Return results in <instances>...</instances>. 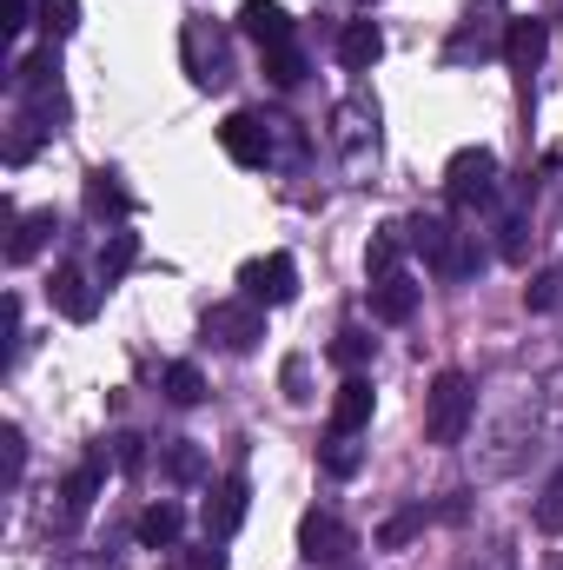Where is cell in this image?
Wrapping results in <instances>:
<instances>
[{"label": "cell", "mask_w": 563, "mask_h": 570, "mask_svg": "<svg viewBox=\"0 0 563 570\" xmlns=\"http://www.w3.org/2000/svg\"><path fill=\"white\" fill-rule=\"evenodd\" d=\"M372 412H378L372 379H365V372H345V385L332 392V431H365L372 425Z\"/></svg>", "instance_id": "cell-11"}, {"label": "cell", "mask_w": 563, "mask_h": 570, "mask_svg": "<svg viewBox=\"0 0 563 570\" xmlns=\"http://www.w3.org/2000/svg\"><path fill=\"white\" fill-rule=\"evenodd\" d=\"M544 47H551V27H544V20H511V27H504V60H511L517 73H537Z\"/></svg>", "instance_id": "cell-17"}, {"label": "cell", "mask_w": 563, "mask_h": 570, "mask_svg": "<svg viewBox=\"0 0 563 570\" xmlns=\"http://www.w3.org/2000/svg\"><path fill=\"white\" fill-rule=\"evenodd\" d=\"M87 213H93V219H113V226L134 219V193H127V179H120L113 166H93V173H87Z\"/></svg>", "instance_id": "cell-12"}, {"label": "cell", "mask_w": 563, "mask_h": 570, "mask_svg": "<svg viewBox=\"0 0 563 570\" xmlns=\"http://www.w3.org/2000/svg\"><path fill=\"white\" fill-rule=\"evenodd\" d=\"M365 358H372V338H365L358 325H345V332L332 338V365H345V372H358Z\"/></svg>", "instance_id": "cell-28"}, {"label": "cell", "mask_w": 563, "mask_h": 570, "mask_svg": "<svg viewBox=\"0 0 563 570\" xmlns=\"http://www.w3.org/2000/svg\"><path fill=\"white\" fill-rule=\"evenodd\" d=\"M100 484H107V444H100V451H87V458H80V471L60 484V531H73V524L93 511Z\"/></svg>", "instance_id": "cell-8"}, {"label": "cell", "mask_w": 563, "mask_h": 570, "mask_svg": "<svg viewBox=\"0 0 563 570\" xmlns=\"http://www.w3.org/2000/svg\"><path fill=\"white\" fill-rule=\"evenodd\" d=\"M239 33L259 40V53H266V47H285V40H292V13H285L279 0H246V7H239Z\"/></svg>", "instance_id": "cell-14"}, {"label": "cell", "mask_w": 563, "mask_h": 570, "mask_svg": "<svg viewBox=\"0 0 563 570\" xmlns=\"http://www.w3.org/2000/svg\"><path fill=\"white\" fill-rule=\"evenodd\" d=\"M239 285H246V298H259V305H292V298H298V266H292V253H266V259L239 266Z\"/></svg>", "instance_id": "cell-6"}, {"label": "cell", "mask_w": 563, "mask_h": 570, "mask_svg": "<svg viewBox=\"0 0 563 570\" xmlns=\"http://www.w3.org/2000/svg\"><path fill=\"white\" fill-rule=\"evenodd\" d=\"M318 464H325L332 478H358V464H365V444H358V431H325V444H318Z\"/></svg>", "instance_id": "cell-19"}, {"label": "cell", "mask_w": 563, "mask_h": 570, "mask_svg": "<svg viewBox=\"0 0 563 570\" xmlns=\"http://www.w3.org/2000/svg\"><path fill=\"white\" fill-rule=\"evenodd\" d=\"M53 570H100V564H80V558H60Z\"/></svg>", "instance_id": "cell-36"}, {"label": "cell", "mask_w": 563, "mask_h": 570, "mask_svg": "<svg viewBox=\"0 0 563 570\" xmlns=\"http://www.w3.org/2000/svg\"><path fill=\"white\" fill-rule=\"evenodd\" d=\"M159 385H166V399H172V405H199V399H206V379H199V365H192V358L166 365V379H159Z\"/></svg>", "instance_id": "cell-23"}, {"label": "cell", "mask_w": 563, "mask_h": 570, "mask_svg": "<svg viewBox=\"0 0 563 570\" xmlns=\"http://www.w3.org/2000/svg\"><path fill=\"white\" fill-rule=\"evenodd\" d=\"M47 298H53V312L73 318V325H93V318H100V279L80 273V266H60V273L47 279Z\"/></svg>", "instance_id": "cell-7"}, {"label": "cell", "mask_w": 563, "mask_h": 570, "mask_svg": "<svg viewBox=\"0 0 563 570\" xmlns=\"http://www.w3.org/2000/svg\"><path fill=\"white\" fill-rule=\"evenodd\" d=\"M246 511H253V484H246V478H219L213 498H206V511H199V518H206V538L226 544V538L246 524Z\"/></svg>", "instance_id": "cell-10"}, {"label": "cell", "mask_w": 563, "mask_h": 570, "mask_svg": "<svg viewBox=\"0 0 563 570\" xmlns=\"http://www.w3.org/2000/svg\"><path fill=\"white\" fill-rule=\"evenodd\" d=\"M219 146H226L233 166H266L273 159V127L259 114H226L219 120Z\"/></svg>", "instance_id": "cell-9"}, {"label": "cell", "mask_w": 563, "mask_h": 570, "mask_svg": "<svg viewBox=\"0 0 563 570\" xmlns=\"http://www.w3.org/2000/svg\"><path fill=\"white\" fill-rule=\"evenodd\" d=\"M372 312H378L385 325H405V318L418 312V279H412V273H378V279H372Z\"/></svg>", "instance_id": "cell-15"}, {"label": "cell", "mask_w": 563, "mask_h": 570, "mask_svg": "<svg viewBox=\"0 0 563 570\" xmlns=\"http://www.w3.org/2000/svg\"><path fill=\"white\" fill-rule=\"evenodd\" d=\"M285 399H292V405L312 399V392H305V358H285Z\"/></svg>", "instance_id": "cell-34"}, {"label": "cell", "mask_w": 563, "mask_h": 570, "mask_svg": "<svg viewBox=\"0 0 563 570\" xmlns=\"http://www.w3.org/2000/svg\"><path fill=\"white\" fill-rule=\"evenodd\" d=\"M179 47H186V73H192V87H206V94L233 87V53H226V33H213V20H186Z\"/></svg>", "instance_id": "cell-2"}, {"label": "cell", "mask_w": 563, "mask_h": 570, "mask_svg": "<svg viewBox=\"0 0 563 570\" xmlns=\"http://www.w3.org/2000/svg\"><path fill=\"white\" fill-rule=\"evenodd\" d=\"M134 259H140V233L113 226V233H107V246H100V279L113 285L120 273H134Z\"/></svg>", "instance_id": "cell-20"}, {"label": "cell", "mask_w": 563, "mask_h": 570, "mask_svg": "<svg viewBox=\"0 0 563 570\" xmlns=\"http://www.w3.org/2000/svg\"><path fill=\"white\" fill-rule=\"evenodd\" d=\"M166 570H226V551H219V538H206V544H172V551H166Z\"/></svg>", "instance_id": "cell-24"}, {"label": "cell", "mask_w": 563, "mask_h": 570, "mask_svg": "<svg viewBox=\"0 0 563 570\" xmlns=\"http://www.w3.org/2000/svg\"><path fill=\"white\" fill-rule=\"evenodd\" d=\"M365 7H372V0H365Z\"/></svg>", "instance_id": "cell-37"}, {"label": "cell", "mask_w": 563, "mask_h": 570, "mask_svg": "<svg viewBox=\"0 0 563 570\" xmlns=\"http://www.w3.org/2000/svg\"><path fill=\"white\" fill-rule=\"evenodd\" d=\"M0 27H7V33H20V27H27V0H7V20H0Z\"/></svg>", "instance_id": "cell-35"}, {"label": "cell", "mask_w": 563, "mask_h": 570, "mask_svg": "<svg viewBox=\"0 0 563 570\" xmlns=\"http://www.w3.org/2000/svg\"><path fill=\"white\" fill-rule=\"evenodd\" d=\"M266 80H273V87H298V80H305V53H298L292 40H285V47H266Z\"/></svg>", "instance_id": "cell-26"}, {"label": "cell", "mask_w": 563, "mask_h": 570, "mask_svg": "<svg viewBox=\"0 0 563 570\" xmlns=\"http://www.w3.org/2000/svg\"><path fill=\"white\" fill-rule=\"evenodd\" d=\"M537 531H551V538L563 531V471L544 484V498H537Z\"/></svg>", "instance_id": "cell-30"}, {"label": "cell", "mask_w": 563, "mask_h": 570, "mask_svg": "<svg viewBox=\"0 0 563 570\" xmlns=\"http://www.w3.org/2000/svg\"><path fill=\"white\" fill-rule=\"evenodd\" d=\"M134 531H140L146 551H172V544H179V531H186V504H179V498H152Z\"/></svg>", "instance_id": "cell-13"}, {"label": "cell", "mask_w": 563, "mask_h": 570, "mask_svg": "<svg viewBox=\"0 0 563 570\" xmlns=\"http://www.w3.org/2000/svg\"><path fill=\"white\" fill-rule=\"evenodd\" d=\"M298 551H305V564L338 570L358 551V531H352L345 518H332V511H305V518H298Z\"/></svg>", "instance_id": "cell-5"}, {"label": "cell", "mask_w": 563, "mask_h": 570, "mask_svg": "<svg viewBox=\"0 0 563 570\" xmlns=\"http://www.w3.org/2000/svg\"><path fill=\"white\" fill-rule=\"evenodd\" d=\"M398 259H405V226H378V239H372V253H365L372 279H378V273H398Z\"/></svg>", "instance_id": "cell-25"}, {"label": "cell", "mask_w": 563, "mask_h": 570, "mask_svg": "<svg viewBox=\"0 0 563 570\" xmlns=\"http://www.w3.org/2000/svg\"><path fill=\"white\" fill-rule=\"evenodd\" d=\"M73 27H80V0H40V33H47L53 47H60Z\"/></svg>", "instance_id": "cell-27"}, {"label": "cell", "mask_w": 563, "mask_h": 570, "mask_svg": "<svg viewBox=\"0 0 563 570\" xmlns=\"http://www.w3.org/2000/svg\"><path fill=\"white\" fill-rule=\"evenodd\" d=\"M159 464H166L172 484H199V478H206V458H199V444H186V438H172V444L159 451Z\"/></svg>", "instance_id": "cell-22"}, {"label": "cell", "mask_w": 563, "mask_h": 570, "mask_svg": "<svg viewBox=\"0 0 563 570\" xmlns=\"http://www.w3.org/2000/svg\"><path fill=\"white\" fill-rule=\"evenodd\" d=\"M206 338L226 345V352H259V338H266V305H259V298H226V305H213V312H206Z\"/></svg>", "instance_id": "cell-4"}, {"label": "cell", "mask_w": 563, "mask_h": 570, "mask_svg": "<svg viewBox=\"0 0 563 570\" xmlns=\"http://www.w3.org/2000/svg\"><path fill=\"white\" fill-rule=\"evenodd\" d=\"M557 298H563V273H537V279L524 285V305H531V312H551Z\"/></svg>", "instance_id": "cell-31"}, {"label": "cell", "mask_w": 563, "mask_h": 570, "mask_svg": "<svg viewBox=\"0 0 563 570\" xmlns=\"http://www.w3.org/2000/svg\"><path fill=\"white\" fill-rule=\"evenodd\" d=\"M471 412H477V385L464 372H437L431 392H424V438L431 444H457L471 431Z\"/></svg>", "instance_id": "cell-1"}, {"label": "cell", "mask_w": 563, "mask_h": 570, "mask_svg": "<svg viewBox=\"0 0 563 570\" xmlns=\"http://www.w3.org/2000/svg\"><path fill=\"white\" fill-rule=\"evenodd\" d=\"M491 193H497V153H491V146L451 153V166H444V199H451V206H484Z\"/></svg>", "instance_id": "cell-3"}, {"label": "cell", "mask_w": 563, "mask_h": 570, "mask_svg": "<svg viewBox=\"0 0 563 570\" xmlns=\"http://www.w3.org/2000/svg\"><path fill=\"white\" fill-rule=\"evenodd\" d=\"M107 444H113V464H120V471H140L146 464V444L134 431H120V438H107Z\"/></svg>", "instance_id": "cell-33"}, {"label": "cell", "mask_w": 563, "mask_h": 570, "mask_svg": "<svg viewBox=\"0 0 563 570\" xmlns=\"http://www.w3.org/2000/svg\"><path fill=\"white\" fill-rule=\"evenodd\" d=\"M418 531H424V511H398V518L378 524V551H398V544H412Z\"/></svg>", "instance_id": "cell-29"}, {"label": "cell", "mask_w": 563, "mask_h": 570, "mask_svg": "<svg viewBox=\"0 0 563 570\" xmlns=\"http://www.w3.org/2000/svg\"><path fill=\"white\" fill-rule=\"evenodd\" d=\"M378 53H385L378 20H345V33H338V60H345L352 73H372V67H378Z\"/></svg>", "instance_id": "cell-16"}, {"label": "cell", "mask_w": 563, "mask_h": 570, "mask_svg": "<svg viewBox=\"0 0 563 570\" xmlns=\"http://www.w3.org/2000/svg\"><path fill=\"white\" fill-rule=\"evenodd\" d=\"M0 444H7V491L20 484V471H27V438H20V425L0 431Z\"/></svg>", "instance_id": "cell-32"}, {"label": "cell", "mask_w": 563, "mask_h": 570, "mask_svg": "<svg viewBox=\"0 0 563 570\" xmlns=\"http://www.w3.org/2000/svg\"><path fill=\"white\" fill-rule=\"evenodd\" d=\"M47 134H53V127H47V120H33V114L20 107V114H13V134H7V166H27V159L40 153Z\"/></svg>", "instance_id": "cell-21"}, {"label": "cell", "mask_w": 563, "mask_h": 570, "mask_svg": "<svg viewBox=\"0 0 563 570\" xmlns=\"http://www.w3.org/2000/svg\"><path fill=\"white\" fill-rule=\"evenodd\" d=\"M60 233V219H53V206H40V213H20L13 219V239H7V266H27L47 239Z\"/></svg>", "instance_id": "cell-18"}]
</instances>
